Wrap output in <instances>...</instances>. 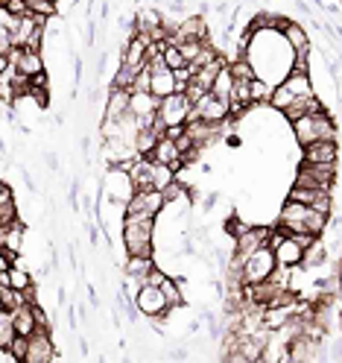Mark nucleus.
<instances>
[{
	"label": "nucleus",
	"mask_w": 342,
	"mask_h": 363,
	"mask_svg": "<svg viewBox=\"0 0 342 363\" xmlns=\"http://www.w3.org/2000/svg\"><path fill=\"white\" fill-rule=\"evenodd\" d=\"M190 118L211 121V123H222V121L228 118V103H222L220 97H214L211 91H205V97L190 106ZM190 118H188V121H190Z\"/></svg>",
	"instance_id": "f8f14e48"
},
{
	"label": "nucleus",
	"mask_w": 342,
	"mask_h": 363,
	"mask_svg": "<svg viewBox=\"0 0 342 363\" xmlns=\"http://www.w3.org/2000/svg\"><path fill=\"white\" fill-rule=\"evenodd\" d=\"M27 296L21 290H12V287H0V308L4 311H15L18 305H24Z\"/></svg>",
	"instance_id": "cd10ccee"
},
{
	"label": "nucleus",
	"mask_w": 342,
	"mask_h": 363,
	"mask_svg": "<svg viewBox=\"0 0 342 363\" xmlns=\"http://www.w3.org/2000/svg\"><path fill=\"white\" fill-rule=\"evenodd\" d=\"M15 337V325H12V311L0 308V352H6Z\"/></svg>",
	"instance_id": "bb28decb"
},
{
	"label": "nucleus",
	"mask_w": 342,
	"mask_h": 363,
	"mask_svg": "<svg viewBox=\"0 0 342 363\" xmlns=\"http://www.w3.org/2000/svg\"><path fill=\"white\" fill-rule=\"evenodd\" d=\"M292 129H295V141H299L302 147H307V144H313V141L336 138V126H334V121L328 118L325 108L310 111V115L292 121Z\"/></svg>",
	"instance_id": "f03ea898"
},
{
	"label": "nucleus",
	"mask_w": 342,
	"mask_h": 363,
	"mask_svg": "<svg viewBox=\"0 0 342 363\" xmlns=\"http://www.w3.org/2000/svg\"><path fill=\"white\" fill-rule=\"evenodd\" d=\"M295 185L331 191V188L336 185V164H304V162H302L299 176H295Z\"/></svg>",
	"instance_id": "0eeeda50"
},
{
	"label": "nucleus",
	"mask_w": 342,
	"mask_h": 363,
	"mask_svg": "<svg viewBox=\"0 0 342 363\" xmlns=\"http://www.w3.org/2000/svg\"><path fill=\"white\" fill-rule=\"evenodd\" d=\"M307 211H310L307 206H302V202H295V199L287 196V202L281 206V214H278V223L275 225H281L287 235H307V229H304Z\"/></svg>",
	"instance_id": "9b49d317"
},
{
	"label": "nucleus",
	"mask_w": 342,
	"mask_h": 363,
	"mask_svg": "<svg viewBox=\"0 0 342 363\" xmlns=\"http://www.w3.org/2000/svg\"><path fill=\"white\" fill-rule=\"evenodd\" d=\"M158 287H161V293H164V299H167V305H170V308L181 305V290H178V281H173L170 276H164V281L158 284Z\"/></svg>",
	"instance_id": "c85d7f7f"
},
{
	"label": "nucleus",
	"mask_w": 342,
	"mask_h": 363,
	"mask_svg": "<svg viewBox=\"0 0 342 363\" xmlns=\"http://www.w3.org/2000/svg\"><path fill=\"white\" fill-rule=\"evenodd\" d=\"M129 97H132V91H126V88H111V94H108V100H106V115H103V118H108V121L123 118L126 111H129Z\"/></svg>",
	"instance_id": "aec40b11"
},
{
	"label": "nucleus",
	"mask_w": 342,
	"mask_h": 363,
	"mask_svg": "<svg viewBox=\"0 0 342 363\" xmlns=\"http://www.w3.org/2000/svg\"><path fill=\"white\" fill-rule=\"evenodd\" d=\"M126 206V217H158L167 202L161 196V191L147 188V191H132V196L123 202Z\"/></svg>",
	"instance_id": "39448f33"
},
{
	"label": "nucleus",
	"mask_w": 342,
	"mask_h": 363,
	"mask_svg": "<svg viewBox=\"0 0 342 363\" xmlns=\"http://www.w3.org/2000/svg\"><path fill=\"white\" fill-rule=\"evenodd\" d=\"M281 85H287V91H290L292 97H307V94H313L310 74H287V79H284Z\"/></svg>",
	"instance_id": "b1692460"
},
{
	"label": "nucleus",
	"mask_w": 342,
	"mask_h": 363,
	"mask_svg": "<svg viewBox=\"0 0 342 363\" xmlns=\"http://www.w3.org/2000/svg\"><path fill=\"white\" fill-rule=\"evenodd\" d=\"M155 217H126L123 220V246L129 255H152L155 252Z\"/></svg>",
	"instance_id": "f257e3e1"
},
{
	"label": "nucleus",
	"mask_w": 342,
	"mask_h": 363,
	"mask_svg": "<svg viewBox=\"0 0 342 363\" xmlns=\"http://www.w3.org/2000/svg\"><path fill=\"white\" fill-rule=\"evenodd\" d=\"M205 44H208V41H181V44H178V53H181V59H185V65H190V62L202 53Z\"/></svg>",
	"instance_id": "7c9ffc66"
},
{
	"label": "nucleus",
	"mask_w": 342,
	"mask_h": 363,
	"mask_svg": "<svg viewBox=\"0 0 342 363\" xmlns=\"http://www.w3.org/2000/svg\"><path fill=\"white\" fill-rule=\"evenodd\" d=\"M132 79H135V74L129 71V67L120 65V71L114 74V88H126V91H129V88H132Z\"/></svg>",
	"instance_id": "c9c22d12"
},
{
	"label": "nucleus",
	"mask_w": 342,
	"mask_h": 363,
	"mask_svg": "<svg viewBox=\"0 0 342 363\" xmlns=\"http://www.w3.org/2000/svg\"><path fill=\"white\" fill-rule=\"evenodd\" d=\"M161 196H164V202H181V199H188V188L181 185L178 179H173L170 185L161 191Z\"/></svg>",
	"instance_id": "c756f323"
},
{
	"label": "nucleus",
	"mask_w": 342,
	"mask_h": 363,
	"mask_svg": "<svg viewBox=\"0 0 342 363\" xmlns=\"http://www.w3.org/2000/svg\"><path fill=\"white\" fill-rule=\"evenodd\" d=\"M6 284H9L12 290H21V293L30 290V287H33V276H30V269L12 264V267H9V272H6Z\"/></svg>",
	"instance_id": "393cba45"
},
{
	"label": "nucleus",
	"mask_w": 342,
	"mask_h": 363,
	"mask_svg": "<svg viewBox=\"0 0 342 363\" xmlns=\"http://www.w3.org/2000/svg\"><path fill=\"white\" fill-rule=\"evenodd\" d=\"M152 269H155L152 255H129V261H126V279L135 281V287H138V284H144V279L149 276Z\"/></svg>",
	"instance_id": "6ab92c4d"
},
{
	"label": "nucleus",
	"mask_w": 342,
	"mask_h": 363,
	"mask_svg": "<svg viewBox=\"0 0 342 363\" xmlns=\"http://www.w3.org/2000/svg\"><path fill=\"white\" fill-rule=\"evenodd\" d=\"M269 235H272V229H266V225H246L240 235H234V255H232V264L228 267L240 269V264L252 255L255 249L269 243Z\"/></svg>",
	"instance_id": "7ed1b4c3"
},
{
	"label": "nucleus",
	"mask_w": 342,
	"mask_h": 363,
	"mask_svg": "<svg viewBox=\"0 0 342 363\" xmlns=\"http://www.w3.org/2000/svg\"><path fill=\"white\" fill-rule=\"evenodd\" d=\"M132 296H135V308H138L144 316H164L170 311L161 287H155V284H147V281L138 284V290H135Z\"/></svg>",
	"instance_id": "9d476101"
},
{
	"label": "nucleus",
	"mask_w": 342,
	"mask_h": 363,
	"mask_svg": "<svg viewBox=\"0 0 342 363\" xmlns=\"http://www.w3.org/2000/svg\"><path fill=\"white\" fill-rule=\"evenodd\" d=\"M12 325H15V334H24L30 337L38 325H35V313H33V302H24L12 311Z\"/></svg>",
	"instance_id": "4be33fe9"
},
{
	"label": "nucleus",
	"mask_w": 342,
	"mask_h": 363,
	"mask_svg": "<svg viewBox=\"0 0 342 363\" xmlns=\"http://www.w3.org/2000/svg\"><path fill=\"white\" fill-rule=\"evenodd\" d=\"M325 243L319 240V238H313L307 246H304V252H302V261H299V267H304V269H316L319 264L325 261Z\"/></svg>",
	"instance_id": "5701e85b"
},
{
	"label": "nucleus",
	"mask_w": 342,
	"mask_h": 363,
	"mask_svg": "<svg viewBox=\"0 0 342 363\" xmlns=\"http://www.w3.org/2000/svg\"><path fill=\"white\" fill-rule=\"evenodd\" d=\"M147 158H152L155 164H164V167H170V170H178V167H181V152H178L176 141L167 138V135L155 141V147H152V152H149Z\"/></svg>",
	"instance_id": "2eb2a0df"
},
{
	"label": "nucleus",
	"mask_w": 342,
	"mask_h": 363,
	"mask_svg": "<svg viewBox=\"0 0 342 363\" xmlns=\"http://www.w3.org/2000/svg\"><path fill=\"white\" fill-rule=\"evenodd\" d=\"M322 108V103H319V97L316 94H307V97H295L281 115L292 123V121H299V118H304V115H310V111H319Z\"/></svg>",
	"instance_id": "412c9836"
},
{
	"label": "nucleus",
	"mask_w": 342,
	"mask_h": 363,
	"mask_svg": "<svg viewBox=\"0 0 342 363\" xmlns=\"http://www.w3.org/2000/svg\"><path fill=\"white\" fill-rule=\"evenodd\" d=\"M176 91V79H173V71L170 67H149V94H155L158 100L173 94Z\"/></svg>",
	"instance_id": "dca6fc26"
},
{
	"label": "nucleus",
	"mask_w": 342,
	"mask_h": 363,
	"mask_svg": "<svg viewBox=\"0 0 342 363\" xmlns=\"http://www.w3.org/2000/svg\"><path fill=\"white\" fill-rule=\"evenodd\" d=\"M281 35H284V41L290 44L292 53H310V35H307V30H304L302 24H292V21H287L284 30H281Z\"/></svg>",
	"instance_id": "a211bd4d"
},
{
	"label": "nucleus",
	"mask_w": 342,
	"mask_h": 363,
	"mask_svg": "<svg viewBox=\"0 0 342 363\" xmlns=\"http://www.w3.org/2000/svg\"><path fill=\"white\" fill-rule=\"evenodd\" d=\"M269 85H266V79H252V103H258V100H269Z\"/></svg>",
	"instance_id": "72a5a7b5"
},
{
	"label": "nucleus",
	"mask_w": 342,
	"mask_h": 363,
	"mask_svg": "<svg viewBox=\"0 0 342 363\" xmlns=\"http://www.w3.org/2000/svg\"><path fill=\"white\" fill-rule=\"evenodd\" d=\"M336 155H339L336 138H328V141H313V144H307L304 152H302V162H304V164H336Z\"/></svg>",
	"instance_id": "ddd939ff"
},
{
	"label": "nucleus",
	"mask_w": 342,
	"mask_h": 363,
	"mask_svg": "<svg viewBox=\"0 0 342 363\" xmlns=\"http://www.w3.org/2000/svg\"><path fill=\"white\" fill-rule=\"evenodd\" d=\"M12 220H18V202L15 199H4L0 202V225H6Z\"/></svg>",
	"instance_id": "473e14b6"
},
{
	"label": "nucleus",
	"mask_w": 342,
	"mask_h": 363,
	"mask_svg": "<svg viewBox=\"0 0 342 363\" xmlns=\"http://www.w3.org/2000/svg\"><path fill=\"white\" fill-rule=\"evenodd\" d=\"M129 91H149V67L144 65L138 74H135V79H132V88Z\"/></svg>",
	"instance_id": "f704fd0d"
},
{
	"label": "nucleus",
	"mask_w": 342,
	"mask_h": 363,
	"mask_svg": "<svg viewBox=\"0 0 342 363\" xmlns=\"http://www.w3.org/2000/svg\"><path fill=\"white\" fill-rule=\"evenodd\" d=\"M147 44H149V38L147 35H141V33H135L132 38H129V44H126V50H123V67H129L132 74H138L141 67L147 65Z\"/></svg>",
	"instance_id": "4468645a"
},
{
	"label": "nucleus",
	"mask_w": 342,
	"mask_h": 363,
	"mask_svg": "<svg viewBox=\"0 0 342 363\" xmlns=\"http://www.w3.org/2000/svg\"><path fill=\"white\" fill-rule=\"evenodd\" d=\"M310 240H313L310 235H284L275 246H269V249H272V255H275V264H281V267H299L302 252H304V246Z\"/></svg>",
	"instance_id": "6e6552de"
},
{
	"label": "nucleus",
	"mask_w": 342,
	"mask_h": 363,
	"mask_svg": "<svg viewBox=\"0 0 342 363\" xmlns=\"http://www.w3.org/2000/svg\"><path fill=\"white\" fill-rule=\"evenodd\" d=\"M155 141H158V135L149 126H138V132H135V150H138V155H149Z\"/></svg>",
	"instance_id": "a878e982"
},
{
	"label": "nucleus",
	"mask_w": 342,
	"mask_h": 363,
	"mask_svg": "<svg viewBox=\"0 0 342 363\" xmlns=\"http://www.w3.org/2000/svg\"><path fill=\"white\" fill-rule=\"evenodd\" d=\"M161 62H164V67H170V71H176V67H185V59H181L178 48H173V44H167V48H164Z\"/></svg>",
	"instance_id": "2f4dec72"
},
{
	"label": "nucleus",
	"mask_w": 342,
	"mask_h": 363,
	"mask_svg": "<svg viewBox=\"0 0 342 363\" xmlns=\"http://www.w3.org/2000/svg\"><path fill=\"white\" fill-rule=\"evenodd\" d=\"M56 360V343L47 328H35L27 337V354L24 363H53Z\"/></svg>",
	"instance_id": "1a4fd4ad"
},
{
	"label": "nucleus",
	"mask_w": 342,
	"mask_h": 363,
	"mask_svg": "<svg viewBox=\"0 0 342 363\" xmlns=\"http://www.w3.org/2000/svg\"><path fill=\"white\" fill-rule=\"evenodd\" d=\"M24 235H27V229H24V223L21 220H12V223H6V225H0V246H6L9 252H21V246H24Z\"/></svg>",
	"instance_id": "f3484780"
},
{
	"label": "nucleus",
	"mask_w": 342,
	"mask_h": 363,
	"mask_svg": "<svg viewBox=\"0 0 342 363\" xmlns=\"http://www.w3.org/2000/svg\"><path fill=\"white\" fill-rule=\"evenodd\" d=\"M272 269H275V255H272L269 246H261L240 264V279H243V284H258V281L269 279Z\"/></svg>",
	"instance_id": "20e7f679"
},
{
	"label": "nucleus",
	"mask_w": 342,
	"mask_h": 363,
	"mask_svg": "<svg viewBox=\"0 0 342 363\" xmlns=\"http://www.w3.org/2000/svg\"><path fill=\"white\" fill-rule=\"evenodd\" d=\"M158 118L164 121V126H185V121L190 118V100L173 91V94L158 100Z\"/></svg>",
	"instance_id": "423d86ee"
}]
</instances>
